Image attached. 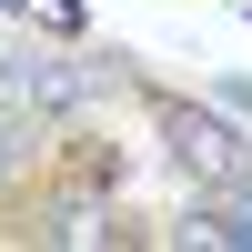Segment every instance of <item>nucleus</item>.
<instances>
[{
  "mask_svg": "<svg viewBox=\"0 0 252 252\" xmlns=\"http://www.w3.org/2000/svg\"><path fill=\"white\" fill-rule=\"evenodd\" d=\"M172 141H182V161H192V172H232V131H222V121H202V111H172Z\"/></svg>",
  "mask_w": 252,
  "mask_h": 252,
  "instance_id": "obj_1",
  "label": "nucleus"
},
{
  "mask_svg": "<svg viewBox=\"0 0 252 252\" xmlns=\"http://www.w3.org/2000/svg\"><path fill=\"white\" fill-rule=\"evenodd\" d=\"M192 232H202V242H252V202H222V212H202Z\"/></svg>",
  "mask_w": 252,
  "mask_h": 252,
  "instance_id": "obj_2",
  "label": "nucleus"
},
{
  "mask_svg": "<svg viewBox=\"0 0 252 252\" xmlns=\"http://www.w3.org/2000/svg\"><path fill=\"white\" fill-rule=\"evenodd\" d=\"M10 161H20V121H0V172H10Z\"/></svg>",
  "mask_w": 252,
  "mask_h": 252,
  "instance_id": "obj_3",
  "label": "nucleus"
}]
</instances>
